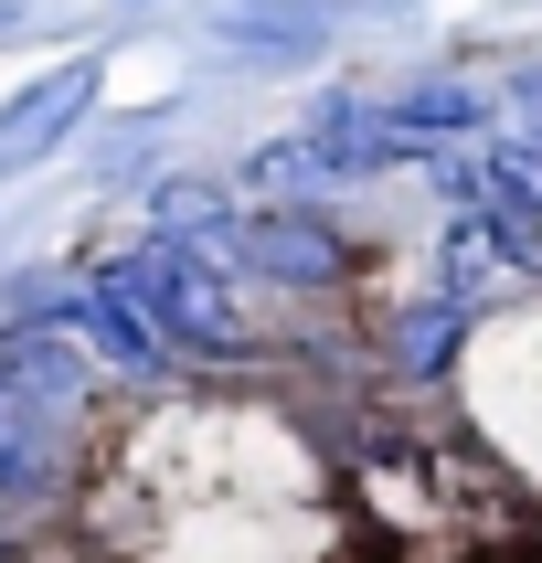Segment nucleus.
Returning a JSON list of instances; mask_svg holds the SVG:
<instances>
[{"label": "nucleus", "instance_id": "11", "mask_svg": "<svg viewBox=\"0 0 542 563\" xmlns=\"http://www.w3.org/2000/svg\"><path fill=\"white\" fill-rule=\"evenodd\" d=\"M510 139L542 150V75H510Z\"/></svg>", "mask_w": 542, "mask_h": 563}, {"label": "nucleus", "instance_id": "8", "mask_svg": "<svg viewBox=\"0 0 542 563\" xmlns=\"http://www.w3.org/2000/svg\"><path fill=\"white\" fill-rule=\"evenodd\" d=\"M159 234H181V245H202L223 266V255H234V202L202 191V181H170V191H159Z\"/></svg>", "mask_w": 542, "mask_h": 563}, {"label": "nucleus", "instance_id": "6", "mask_svg": "<svg viewBox=\"0 0 542 563\" xmlns=\"http://www.w3.org/2000/svg\"><path fill=\"white\" fill-rule=\"evenodd\" d=\"M383 118L405 128L414 150H446V139H478L489 96H478V75H414V86H394V96H383Z\"/></svg>", "mask_w": 542, "mask_h": 563}, {"label": "nucleus", "instance_id": "12", "mask_svg": "<svg viewBox=\"0 0 542 563\" xmlns=\"http://www.w3.org/2000/svg\"><path fill=\"white\" fill-rule=\"evenodd\" d=\"M22 426H32V415L0 394V489H11V468H22Z\"/></svg>", "mask_w": 542, "mask_h": 563}, {"label": "nucleus", "instance_id": "2", "mask_svg": "<svg viewBox=\"0 0 542 563\" xmlns=\"http://www.w3.org/2000/svg\"><path fill=\"white\" fill-rule=\"evenodd\" d=\"M96 107V54H75V64H54V75H32L11 107H0V181L11 170H32V159H54L64 139H75V118Z\"/></svg>", "mask_w": 542, "mask_h": 563}, {"label": "nucleus", "instance_id": "4", "mask_svg": "<svg viewBox=\"0 0 542 563\" xmlns=\"http://www.w3.org/2000/svg\"><path fill=\"white\" fill-rule=\"evenodd\" d=\"M75 319H86L96 351H107V362H128V373H150L159 351H170V330H159V309H150V287H139V255H118V266L75 298Z\"/></svg>", "mask_w": 542, "mask_h": 563}, {"label": "nucleus", "instance_id": "7", "mask_svg": "<svg viewBox=\"0 0 542 563\" xmlns=\"http://www.w3.org/2000/svg\"><path fill=\"white\" fill-rule=\"evenodd\" d=\"M213 32L245 54H319V11H298V0H223Z\"/></svg>", "mask_w": 542, "mask_h": 563}, {"label": "nucleus", "instance_id": "1", "mask_svg": "<svg viewBox=\"0 0 542 563\" xmlns=\"http://www.w3.org/2000/svg\"><path fill=\"white\" fill-rule=\"evenodd\" d=\"M139 287H150V309H159L170 341H202V351L245 341V319H234V298H223V266L202 245H181V234H150V245H139Z\"/></svg>", "mask_w": 542, "mask_h": 563}, {"label": "nucleus", "instance_id": "9", "mask_svg": "<svg viewBox=\"0 0 542 563\" xmlns=\"http://www.w3.org/2000/svg\"><path fill=\"white\" fill-rule=\"evenodd\" d=\"M394 330H405V373H436L446 351H457V298H436V309H414V319H394Z\"/></svg>", "mask_w": 542, "mask_h": 563}, {"label": "nucleus", "instance_id": "3", "mask_svg": "<svg viewBox=\"0 0 542 563\" xmlns=\"http://www.w3.org/2000/svg\"><path fill=\"white\" fill-rule=\"evenodd\" d=\"M234 255H245L255 277H277V287H330V277L351 266V245L309 213V202H277V213L234 223Z\"/></svg>", "mask_w": 542, "mask_h": 563}, {"label": "nucleus", "instance_id": "5", "mask_svg": "<svg viewBox=\"0 0 542 563\" xmlns=\"http://www.w3.org/2000/svg\"><path fill=\"white\" fill-rule=\"evenodd\" d=\"M309 150L330 159L341 181H362V170H383V159H425L405 128L383 118V96H319L309 107Z\"/></svg>", "mask_w": 542, "mask_h": 563}, {"label": "nucleus", "instance_id": "10", "mask_svg": "<svg viewBox=\"0 0 542 563\" xmlns=\"http://www.w3.org/2000/svg\"><path fill=\"white\" fill-rule=\"evenodd\" d=\"M255 170H266L277 191H330V181H341V170H330L309 139H277V150H255Z\"/></svg>", "mask_w": 542, "mask_h": 563}]
</instances>
